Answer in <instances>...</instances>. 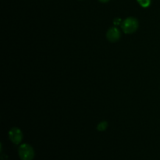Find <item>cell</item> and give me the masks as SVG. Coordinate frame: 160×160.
<instances>
[{
	"label": "cell",
	"mask_w": 160,
	"mask_h": 160,
	"mask_svg": "<svg viewBox=\"0 0 160 160\" xmlns=\"http://www.w3.org/2000/svg\"><path fill=\"white\" fill-rule=\"evenodd\" d=\"M101 2H109V0H99Z\"/></svg>",
	"instance_id": "8"
},
{
	"label": "cell",
	"mask_w": 160,
	"mask_h": 160,
	"mask_svg": "<svg viewBox=\"0 0 160 160\" xmlns=\"http://www.w3.org/2000/svg\"><path fill=\"white\" fill-rule=\"evenodd\" d=\"M9 137L12 143L19 145L23 139V133L19 128H13L9 131Z\"/></svg>",
	"instance_id": "3"
},
{
	"label": "cell",
	"mask_w": 160,
	"mask_h": 160,
	"mask_svg": "<svg viewBox=\"0 0 160 160\" xmlns=\"http://www.w3.org/2000/svg\"><path fill=\"white\" fill-rule=\"evenodd\" d=\"M106 37L108 40L111 42H115L118 41L120 38V32L117 28H109V31L106 33Z\"/></svg>",
	"instance_id": "4"
},
{
	"label": "cell",
	"mask_w": 160,
	"mask_h": 160,
	"mask_svg": "<svg viewBox=\"0 0 160 160\" xmlns=\"http://www.w3.org/2000/svg\"><path fill=\"white\" fill-rule=\"evenodd\" d=\"M139 4L141 5V6L144 8H147L150 6L151 4V0H137Z\"/></svg>",
	"instance_id": "6"
},
{
	"label": "cell",
	"mask_w": 160,
	"mask_h": 160,
	"mask_svg": "<svg viewBox=\"0 0 160 160\" xmlns=\"http://www.w3.org/2000/svg\"><path fill=\"white\" fill-rule=\"evenodd\" d=\"M107 126H108V123L106 121L101 122V123H98V127H97V129H98V131H104L107 128Z\"/></svg>",
	"instance_id": "5"
},
{
	"label": "cell",
	"mask_w": 160,
	"mask_h": 160,
	"mask_svg": "<svg viewBox=\"0 0 160 160\" xmlns=\"http://www.w3.org/2000/svg\"><path fill=\"white\" fill-rule=\"evenodd\" d=\"M121 27L126 34H131L137 31L138 28V21L134 17H128L122 22Z\"/></svg>",
	"instance_id": "2"
},
{
	"label": "cell",
	"mask_w": 160,
	"mask_h": 160,
	"mask_svg": "<svg viewBox=\"0 0 160 160\" xmlns=\"http://www.w3.org/2000/svg\"><path fill=\"white\" fill-rule=\"evenodd\" d=\"M18 154L21 160H33L34 157V149L28 144H23L19 147Z\"/></svg>",
	"instance_id": "1"
},
{
	"label": "cell",
	"mask_w": 160,
	"mask_h": 160,
	"mask_svg": "<svg viewBox=\"0 0 160 160\" xmlns=\"http://www.w3.org/2000/svg\"><path fill=\"white\" fill-rule=\"evenodd\" d=\"M120 23H121V20H120V19L117 18V19H115V20H114V24H115V25H119V24H120Z\"/></svg>",
	"instance_id": "7"
}]
</instances>
